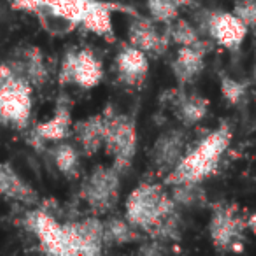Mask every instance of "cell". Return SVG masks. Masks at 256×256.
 <instances>
[{
    "instance_id": "21",
    "label": "cell",
    "mask_w": 256,
    "mask_h": 256,
    "mask_svg": "<svg viewBox=\"0 0 256 256\" xmlns=\"http://www.w3.org/2000/svg\"><path fill=\"white\" fill-rule=\"evenodd\" d=\"M86 0H44V9L51 18L65 22L70 28L81 25L84 16Z\"/></svg>"
},
{
    "instance_id": "23",
    "label": "cell",
    "mask_w": 256,
    "mask_h": 256,
    "mask_svg": "<svg viewBox=\"0 0 256 256\" xmlns=\"http://www.w3.org/2000/svg\"><path fill=\"white\" fill-rule=\"evenodd\" d=\"M51 158H53L54 165L60 170L62 176L68 179V181H76L79 178V172H81V158L79 153L72 144L62 142L54 144V148L51 150Z\"/></svg>"
},
{
    "instance_id": "8",
    "label": "cell",
    "mask_w": 256,
    "mask_h": 256,
    "mask_svg": "<svg viewBox=\"0 0 256 256\" xmlns=\"http://www.w3.org/2000/svg\"><path fill=\"white\" fill-rule=\"evenodd\" d=\"M200 34H209L220 46L228 51H237L248 37V26L234 12L206 11L200 14Z\"/></svg>"
},
{
    "instance_id": "5",
    "label": "cell",
    "mask_w": 256,
    "mask_h": 256,
    "mask_svg": "<svg viewBox=\"0 0 256 256\" xmlns=\"http://www.w3.org/2000/svg\"><path fill=\"white\" fill-rule=\"evenodd\" d=\"M121 193V174L114 167L98 165L84 179L79 196L95 214H109L118 206Z\"/></svg>"
},
{
    "instance_id": "16",
    "label": "cell",
    "mask_w": 256,
    "mask_h": 256,
    "mask_svg": "<svg viewBox=\"0 0 256 256\" xmlns=\"http://www.w3.org/2000/svg\"><path fill=\"white\" fill-rule=\"evenodd\" d=\"M72 128V109L70 100L67 96H60L56 100V109L51 120L46 123H40L36 126L32 134H36L40 140H51V142H60L70 136Z\"/></svg>"
},
{
    "instance_id": "29",
    "label": "cell",
    "mask_w": 256,
    "mask_h": 256,
    "mask_svg": "<svg viewBox=\"0 0 256 256\" xmlns=\"http://www.w3.org/2000/svg\"><path fill=\"white\" fill-rule=\"evenodd\" d=\"M74 54H76V50H68L67 53H65L64 60H62L60 74H58V81H60V86L72 84V70H74Z\"/></svg>"
},
{
    "instance_id": "4",
    "label": "cell",
    "mask_w": 256,
    "mask_h": 256,
    "mask_svg": "<svg viewBox=\"0 0 256 256\" xmlns=\"http://www.w3.org/2000/svg\"><path fill=\"white\" fill-rule=\"evenodd\" d=\"M34 86L11 64L0 65V121L25 128L32 116Z\"/></svg>"
},
{
    "instance_id": "20",
    "label": "cell",
    "mask_w": 256,
    "mask_h": 256,
    "mask_svg": "<svg viewBox=\"0 0 256 256\" xmlns=\"http://www.w3.org/2000/svg\"><path fill=\"white\" fill-rule=\"evenodd\" d=\"M14 70L20 72L22 76H25L26 81L37 90L44 88L48 79H50V72H48L46 62H44V54L36 46H28L26 50H23L22 60H18V65L14 67Z\"/></svg>"
},
{
    "instance_id": "22",
    "label": "cell",
    "mask_w": 256,
    "mask_h": 256,
    "mask_svg": "<svg viewBox=\"0 0 256 256\" xmlns=\"http://www.w3.org/2000/svg\"><path fill=\"white\" fill-rule=\"evenodd\" d=\"M139 230L126 218L110 216L104 221V240L106 246H124L139 240Z\"/></svg>"
},
{
    "instance_id": "13",
    "label": "cell",
    "mask_w": 256,
    "mask_h": 256,
    "mask_svg": "<svg viewBox=\"0 0 256 256\" xmlns=\"http://www.w3.org/2000/svg\"><path fill=\"white\" fill-rule=\"evenodd\" d=\"M116 72L124 86H142L150 74L148 54L132 44L121 48L116 56Z\"/></svg>"
},
{
    "instance_id": "2",
    "label": "cell",
    "mask_w": 256,
    "mask_h": 256,
    "mask_svg": "<svg viewBox=\"0 0 256 256\" xmlns=\"http://www.w3.org/2000/svg\"><path fill=\"white\" fill-rule=\"evenodd\" d=\"M124 216L137 230L153 238L165 223L179 216V207L162 184L142 182L128 196Z\"/></svg>"
},
{
    "instance_id": "30",
    "label": "cell",
    "mask_w": 256,
    "mask_h": 256,
    "mask_svg": "<svg viewBox=\"0 0 256 256\" xmlns=\"http://www.w3.org/2000/svg\"><path fill=\"white\" fill-rule=\"evenodd\" d=\"M12 9L22 12L39 14L44 9V0H12Z\"/></svg>"
},
{
    "instance_id": "14",
    "label": "cell",
    "mask_w": 256,
    "mask_h": 256,
    "mask_svg": "<svg viewBox=\"0 0 256 256\" xmlns=\"http://www.w3.org/2000/svg\"><path fill=\"white\" fill-rule=\"evenodd\" d=\"M168 102L174 107V112L182 126H195L202 120H206L209 112V100L198 93H186L184 86L176 92H167Z\"/></svg>"
},
{
    "instance_id": "26",
    "label": "cell",
    "mask_w": 256,
    "mask_h": 256,
    "mask_svg": "<svg viewBox=\"0 0 256 256\" xmlns=\"http://www.w3.org/2000/svg\"><path fill=\"white\" fill-rule=\"evenodd\" d=\"M148 11L154 23L170 25L179 18V8H176L170 0H148Z\"/></svg>"
},
{
    "instance_id": "19",
    "label": "cell",
    "mask_w": 256,
    "mask_h": 256,
    "mask_svg": "<svg viewBox=\"0 0 256 256\" xmlns=\"http://www.w3.org/2000/svg\"><path fill=\"white\" fill-rule=\"evenodd\" d=\"M104 126H106L104 112L93 114L88 120H82L74 124L72 132L86 156H93L104 146Z\"/></svg>"
},
{
    "instance_id": "11",
    "label": "cell",
    "mask_w": 256,
    "mask_h": 256,
    "mask_svg": "<svg viewBox=\"0 0 256 256\" xmlns=\"http://www.w3.org/2000/svg\"><path fill=\"white\" fill-rule=\"evenodd\" d=\"M128 36H130V44L139 48L146 54H153V56H162L167 53L168 46H170V36L168 32L162 34L160 30L154 26V22L151 18H144V16H134L130 28H128Z\"/></svg>"
},
{
    "instance_id": "18",
    "label": "cell",
    "mask_w": 256,
    "mask_h": 256,
    "mask_svg": "<svg viewBox=\"0 0 256 256\" xmlns=\"http://www.w3.org/2000/svg\"><path fill=\"white\" fill-rule=\"evenodd\" d=\"M104 79L102 62L95 56L92 50H79L74 54V70H72V84L82 90H92Z\"/></svg>"
},
{
    "instance_id": "24",
    "label": "cell",
    "mask_w": 256,
    "mask_h": 256,
    "mask_svg": "<svg viewBox=\"0 0 256 256\" xmlns=\"http://www.w3.org/2000/svg\"><path fill=\"white\" fill-rule=\"evenodd\" d=\"M167 32L170 36V40L174 44H178V46H193V48H200L204 51H209V44L202 40L198 28L193 26L190 22H186V20L178 18L176 22H172L168 25Z\"/></svg>"
},
{
    "instance_id": "25",
    "label": "cell",
    "mask_w": 256,
    "mask_h": 256,
    "mask_svg": "<svg viewBox=\"0 0 256 256\" xmlns=\"http://www.w3.org/2000/svg\"><path fill=\"white\" fill-rule=\"evenodd\" d=\"M172 200L178 207H204L207 206V195L200 182H181L172 186Z\"/></svg>"
},
{
    "instance_id": "32",
    "label": "cell",
    "mask_w": 256,
    "mask_h": 256,
    "mask_svg": "<svg viewBox=\"0 0 256 256\" xmlns=\"http://www.w3.org/2000/svg\"><path fill=\"white\" fill-rule=\"evenodd\" d=\"M248 228H251V230L254 232V235H256V214H254V216L249 218V221H248Z\"/></svg>"
},
{
    "instance_id": "28",
    "label": "cell",
    "mask_w": 256,
    "mask_h": 256,
    "mask_svg": "<svg viewBox=\"0 0 256 256\" xmlns=\"http://www.w3.org/2000/svg\"><path fill=\"white\" fill-rule=\"evenodd\" d=\"M234 14L248 26V30H256V0H235Z\"/></svg>"
},
{
    "instance_id": "1",
    "label": "cell",
    "mask_w": 256,
    "mask_h": 256,
    "mask_svg": "<svg viewBox=\"0 0 256 256\" xmlns=\"http://www.w3.org/2000/svg\"><path fill=\"white\" fill-rule=\"evenodd\" d=\"M232 142V130L228 123H221L214 132L207 134L193 150L184 153L178 167L165 176V186L181 182H202L212 176L221 164V156L226 153Z\"/></svg>"
},
{
    "instance_id": "31",
    "label": "cell",
    "mask_w": 256,
    "mask_h": 256,
    "mask_svg": "<svg viewBox=\"0 0 256 256\" xmlns=\"http://www.w3.org/2000/svg\"><path fill=\"white\" fill-rule=\"evenodd\" d=\"M170 2L176 6V8H179V9L192 8V6H195V0H170Z\"/></svg>"
},
{
    "instance_id": "9",
    "label": "cell",
    "mask_w": 256,
    "mask_h": 256,
    "mask_svg": "<svg viewBox=\"0 0 256 256\" xmlns=\"http://www.w3.org/2000/svg\"><path fill=\"white\" fill-rule=\"evenodd\" d=\"M23 228L39 238L44 252L56 256H67L64 238V224H60L46 210H30L22 221Z\"/></svg>"
},
{
    "instance_id": "15",
    "label": "cell",
    "mask_w": 256,
    "mask_h": 256,
    "mask_svg": "<svg viewBox=\"0 0 256 256\" xmlns=\"http://www.w3.org/2000/svg\"><path fill=\"white\" fill-rule=\"evenodd\" d=\"M0 196L25 204V206H37L39 204V195L36 190L8 162L0 164Z\"/></svg>"
},
{
    "instance_id": "7",
    "label": "cell",
    "mask_w": 256,
    "mask_h": 256,
    "mask_svg": "<svg viewBox=\"0 0 256 256\" xmlns=\"http://www.w3.org/2000/svg\"><path fill=\"white\" fill-rule=\"evenodd\" d=\"M64 238L67 256H95L106 246L104 221L92 216L82 221H68L64 224Z\"/></svg>"
},
{
    "instance_id": "10",
    "label": "cell",
    "mask_w": 256,
    "mask_h": 256,
    "mask_svg": "<svg viewBox=\"0 0 256 256\" xmlns=\"http://www.w3.org/2000/svg\"><path fill=\"white\" fill-rule=\"evenodd\" d=\"M186 153V134L181 128L165 130L151 150V164L158 174L167 176L172 172Z\"/></svg>"
},
{
    "instance_id": "3",
    "label": "cell",
    "mask_w": 256,
    "mask_h": 256,
    "mask_svg": "<svg viewBox=\"0 0 256 256\" xmlns=\"http://www.w3.org/2000/svg\"><path fill=\"white\" fill-rule=\"evenodd\" d=\"M104 146L110 158L112 167L121 176L126 174L137 154V124L132 114L118 112L112 106L104 110Z\"/></svg>"
},
{
    "instance_id": "6",
    "label": "cell",
    "mask_w": 256,
    "mask_h": 256,
    "mask_svg": "<svg viewBox=\"0 0 256 256\" xmlns=\"http://www.w3.org/2000/svg\"><path fill=\"white\" fill-rule=\"evenodd\" d=\"M248 221L238 214L237 206L216 204L209 223L210 240L218 251H237L246 240Z\"/></svg>"
},
{
    "instance_id": "17",
    "label": "cell",
    "mask_w": 256,
    "mask_h": 256,
    "mask_svg": "<svg viewBox=\"0 0 256 256\" xmlns=\"http://www.w3.org/2000/svg\"><path fill=\"white\" fill-rule=\"evenodd\" d=\"M206 53L207 51L193 46H181L172 62V72L178 79L179 86L192 84L206 68Z\"/></svg>"
},
{
    "instance_id": "12",
    "label": "cell",
    "mask_w": 256,
    "mask_h": 256,
    "mask_svg": "<svg viewBox=\"0 0 256 256\" xmlns=\"http://www.w3.org/2000/svg\"><path fill=\"white\" fill-rule=\"evenodd\" d=\"M112 11H123L128 14L137 16V12L130 8H123L120 4H110V2H98V0H86L84 16L82 23L86 30L93 32L95 36L102 37L106 40H114V28H112Z\"/></svg>"
},
{
    "instance_id": "33",
    "label": "cell",
    "mask_w": 256,
    "mask_h": 256,
    "mask_svg": "<svg viewBox=\"0 0 256 256\" xmlns=\"http://www.w3.org/2000/svg\"><path fill=\"white\" fill-rule=\"evenodd\" d=\"M254 81H256V60H254Z\"/></svg>"
},
{
    "instance_id": "27",
    "label": "cell",
    "mask_w": 256,
    "mask_h": 256,
    "mask_svg": "<svg viewBox=\"0 0 256 256\" xmlns=\"http://www.w3.org/2000/svg\"><path fill=\"white\" fill-rule=\"evenodd\" d=\"M221 93L230 106H237L244 100L246 93H248V84L232 78H221Z\"/></svg>"
}]
</instances>
